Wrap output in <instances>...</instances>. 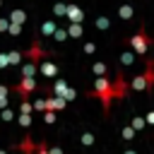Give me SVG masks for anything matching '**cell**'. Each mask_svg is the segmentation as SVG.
Wrapping results in <instances>:
<instances>
[{"label": "cell", "mask_w": 154, "mask_h": 154, "mask_svg": "<svg viewBox=\"0 0 154 154\" xmlns=\"http://www.w3.org/2000/svg\"><path fill=\"white\" fill-rule=\"evenodd\" d=\"M94 72H96V75H103V72H106V67H103L101 63H94Z\"/></svg>", "instance_id": "12"}, {"label": "cell", "mask_w": 154, "mask_h": 154, "mask_svg": "<svg viewBox=\"0 0 154 154\" xmlns=\"http://www.w3.org/2000/svg\"><path fill=\"white\" fill-rule=\"evenodd\" d=\"M135 128H137V130H140V128H144V120H140V118H135V120H132V130H135Z\"/></svg>", "instance_id": "15"}, {"label": "cell", "mask_w": 154, "mask_h": 154, "mask_svg": "<svg viewBox=\"0 0 154 154\" xmlns=\"http://www.w3.org/2000/svg\"><path fill=\"white\" fill-rule=\"evenodd\" d=\"M130 46L135 48V53H137V55H144V53L149 51V46H152V38H147L144 29H140V31L130 38Z\"/></svg>", "instance_id": "1"}, {"label": "cell", "mask_w": 154, "mask_h": 154, "mask_svg": "<svg viewBox=\"0 0 154 154\" xmlns=\"http://www.w3.org/2000/svg\"><path fill=\"white\" fill-rule=\"evenodd\" d=\"M82 142H84V144H91V142H94V137H91L89 132H84V135H82Z\"/></svg>", "instance_id": "16"}, {"label": "cell", "mask_w": 154, "mask_h": 154, "mask_svg": "<svg viewBox=\"0 0 154 154\" xmlns=\"http://www.w3.org/2000/svg\"><path fill=\"white\" fill-rule=\"evenodd\" d=\"M48 154H63V149H60V147H51V149H48Z\"/></svg>", "instance_id": "20"}, {"label": "cell", "mask_w": 154, "mask_h": 154, "mask_svg": "<svg viewBox=\"0 0 154 154\" xmlns=\"http://www.w3.org/2000/svg\"><path fill=\"white\" fill-rule=\"evenodd\" d=\"M152 84H154V75H152V70H147L144 75H140V77H135L130 87H132V89H137V91H142V89H149Z\"/></svg>", "instance_id": "3"}, {"label": "cell", "mask_w": 154, "mask_h": 154, "mask_svg": "<svg viewBox=\"0 0 154 154\" xmlns=\"http://www.w3.org/2000/svg\"><path fill=\"white\" fill-rule=\"evenodd\" d=\"M34 89H36V79L34 77H19V84L14 87V91L19 94V99H29Z\"/></svg>", "instance_id": "2"}, {"label": "cell", "mask_w": 154, "mask_h": 154, "mask_svg": "<svg viewBox=\"0 0 154 154\" xmlns=\"http://www.w3.org/2000/svg\"><path fill=\"white\" fill-rule=\"evenodd\" d=\"M22 22H24V12H19V10L12 12V24H22Z\"/></svg>", "instance_id": "9"}, {"label": "cell", "mask_w": 154, "mask_h": 154, "mask_svg": "<svg viewBox=\"0 0 154 154\" xmlns=\"http://www.w3.org/2000/svg\"><path fill=\"white\" fill-rule=\"evenodd\" d=\"M34 108L36 111H46V99H36L34 101Z\"/></svg>", "instance_id": "10"}, {"label": "cell", "mask_w": 154, "mask_h": 154, "mask_svg": "<svg viewBox=\"0 0 154 154\" xmlns=\"http://www.w3.org/2000/svg\"><path fill=\"white\" fill-rule=\"evenodd\" d=\"M36 154H48V147H46V142H41V144L36 147Z\"/></svg>", "instance_id": "13"}, {"label": "cell", "mask_w": 154, "mask_h": 154, "mask_svg": "<svg viewBox=\"0 0 154 154\" xmlns=\"http://www.w3.org/2000/svg\"><path fill=\"white\" fill-rule=\"evenodd\" d=\"M0 154H7V152H2V149H0Z\"/></svg>", "instance_id": "23"}, {"label": "cell", "mask_w": 154, "mask_h": 154, "mask_svg": "<svg viewBox=\"0 0 154 154\" xmlns=\"http://www.w3.org/2000/svg\"><path fill=\"white\" fill-rule=\"evenodd\" d=\"M46 123H55V113L53 111H46Z\"/></svg>", "instance_id": "14"}, {"label": "cell", "mask_w": 154, "mask_h": 154, "mask_svg": "<svg viewBox=\"0 0 154 154\" xmlns=\"http://www.w3.org/2000/svg\"><path fill=\"white\" fill-rule=\"evenodd\" d=\"M70 34H72V36H79V34H82V29H79V24H77V26H70Z\"/></svg>", "instance_id": "17"}, {"label": "cell", "mask_w": 154, "mask_h": 154, "mask_svg": "<svg viewBox=\"0 0 154 154\" xmlns=\"http://www.w3.org/2000/svg\"><path fill=\"white\" fill-rule=\"evenodd\" d=\"M19 123H22V125H24V128H26V125H29V123H31V118H29V116H19Z\"/></svg>", "instance_id": "18"}, {"label": "cell", "mask_w": 154, "mask_h": 154, "mask_svg": "<svg viewBox=\"0 0 154 154\" xmlns=\"http://www.w3.org/2000/svg\"><path fill=\"white\" fill-rule=\"evenodd\" d=\"M7 106V87H0V108Z\"/></svg>", "instance_id": "8"}, {"label": "cell", "mask_w": 154, "mask_h": 154, "mask_svg": "<svg viewBox=\"0 0 154 154\" xmlns=\"http://www.w3.org/2000/svg\"><path fill=\"white\" fill-rule=\"evenodd\" d=\"M67 14H70V19H72V22H79V19H82V12H79V10H75L72 5L67 7Z\"/></svg>", "instance_id": "6"}, {"label": "cell", "mask_w": 154, "mask_h": 154, "mask_svg": "<svg viewBox=\"0 0 154 154\" xmlns=\"http://www.w3.org/2000/svg\"><path fill=\"white\" fill-rule=\"evenodd\" d=\"M125 154H135V152H125Z\"/></svg>", "instance_id": "22"}, {"label": "cell", "mask_w": 154, "mask_h": 154, "mask_svg": "<svg viewBox=\"0 0 154 154\" xmlns=\"http://www.w3.org/2000/svg\"><path fill=\"white\" fill-rule=\"evenodd\" d=\"M41 70H43V75H48V77H53V75H58V67H55L53 63H46V65H43Z\"/></svg>", "instance_id": "5"}, {"label": "cell", "mask_w": 154, "mask_h": 154, "mask_svg": "<svg viewBox=\"0 0 154 154\" xmlns=\"http://www.w3.org/2000/svg\"><path fill=\"white\" fill-rule=\"evenodd\" d=\"M147 123H154V111H149V113H147Z\"/></svg>", "instance_id": "21"}, {"label": "cell", "mask_w": 154, "mask_h": 154, "mask_svg": "<svg viewBox=\"0 0 154 154\" xmlns=\"http://www.w3.org/2000/svg\"><path fill=\"white\" fill-rule=\"evenodd\" d=\"M123 137H125V140H132V137H135V130H132V128H125V130H123Z\"/></svg>", "instance_id": "11"}, {"label": "cell", "mask_w": 154, "mask_h": 154, "mask_svg": "<svg viewBox=\"0 0 154 154\" xmlns=\"http://www.w3.org/2000/svg\"><path fill=\"white\" fill-rule=\"evenodd\" d=\"M63 106H65V99H63V96H51V99H46V111H53V113H55V111H60Z\"/></svg>", "instance_id": "4"}, {"label": "cell", "mask_w": 154, "mask_h": 154, "mask_svg": "<svg viewBox=\"0 0 154 154\" xmlns=\"http://www.w3.org/2000/svg\"><path fill=\"white\" fill-rule=\"evenodd\" d=\"M53 89H55V94H58V96H63V94H65V89H67V84H65V82H63V79H58V82H55V87H53Z\"/></svg>", "instance_id": "7"}, {"label": "cell", "mask_w": 154, "mask_h": 154, "mask_svg": "<svg viewBox=\"0 0 154 154\" xmlns=\"http://www.w3.org/2000/svg\"><path fill=\"white\" fill-rule=\"evenodd\" d=\"M5 65H7V55H5V53H0V67H5Z\"/></svg>", "instance_id": "19"}]
</instances>
